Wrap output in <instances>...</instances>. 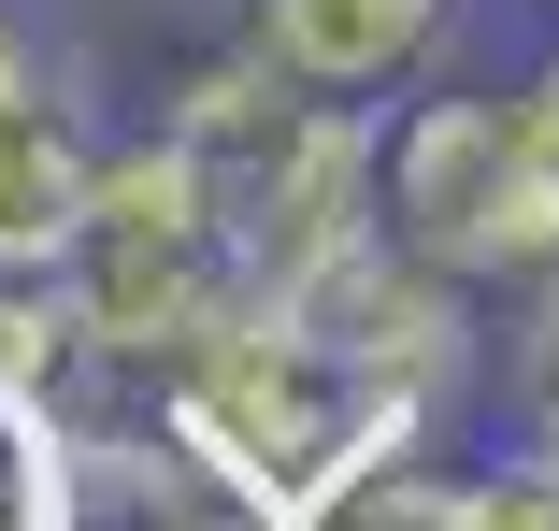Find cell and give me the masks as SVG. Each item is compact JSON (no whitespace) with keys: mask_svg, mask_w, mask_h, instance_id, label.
<instances>
[{"mask_svg":"<svg viewBox=\"0 0 559 531\" xmlns=\"http://www.w3.org/2000/svg\"><path fill=\"white\" fill-rule=\"evenodd\" d=\"M0 531H86V446L58 388H0Z\"/></svg>","mask_w":559,"mask_h":531,"instance_id":"8","label":"cell"},{"mask_svg":"<svg viewBox=\"0 0 559 531\" xmlns=\"http://www.w3.org/2000/svg\"><path fill=\"white\" fill-rule=\"evenodd\" d=\"M373 231L416 245L460 287H531L559 273V144L516 86H444L373 116Z\"/></svg>","mask_w":559,"mask_h":531,"instance_id":"3","label":"cell"},{"mask_svg":"<svg viewBox=\"0 0 559 531\" xmlns=\"http://www.w3.org/2000/svg\"><path fill=\"white\" fill-rule=\"evenodd\" d=\"M516 432H531V460L559 474V273L516 287Z\"/></svg>","mask_w":559,"mask_h":531,"instance_id":"10","label":"cell"},{"mask_svg":"<svg viewBox=\"0 0 559 531\" xmlns=\"http://www.w3.org/2000/svg\"><path fill=\"white\" fill-rule=\"evenodd\" d=\"M86 130L44 101V58H29V30L0 15V273H44L58 259V231H72V201H86Z\"/></svg>","mask_w":559,"mask_h":531,"instance_id":"6","label":"cell"},{"mask_svg":"<svg viewBox=\"0 0 559 531\" xmlns=\"http://www.w3.org/2000/svg\"><path fill=\"white\" fill-rule=\"evenodd\" d=\"M460 531H559V474L516 446V460H474V488H460Z\"/></svg>","mask_w":559,"mask_h":531,"instance_id":"11","label":"cell"},{"mask_svg":"<svg viewBox=\"0 0 559 531\" xmlns=\"http://www.w3.org/2000/svg\"><path fill=\"white\" fill-rule=\"evenodd\" d=\"M444 30H460V0H259V15H245V44H259L287 86H316V101H388V86H416V72L444 58Z\"/></svg>","mask_w":559,"mask_h":531,"instance_id":"5","label":"cell"},{"mask_svg":"<svg viewBox=\"0 0 559 531\" xmlns=\"http://www.w3.org/2000/svg\"><path fill=\"white\" fill-rule=\"evenodd\" d=\"M44 273H58V302H72L86 374H130V388L201 331L215 302H245L230 231H215V187H201V158H187L173 130L86 158V201H72V231H58Z\"/></svg>","mask_w":559,"mask_h":531,"instance_id":"2","label":"cell"},{"mask_svg":"<svg viewBox=\"0 0 559 531\" xmlns=\"http://www.w3.org/2000/svg\"><path fill=\"white\" fill-rule=\"evenodd\" d=\"M516 101H531V116H545V144H559V58H545V72H531Z\"/></svg>","mask_w":559,"mask_h":531,"instance_id":"12","label":"cell"},{"mask_svg":"<svg viewBox=\"0 0 559 531\" xmlns=\"http://www.w3.org/2000/svg\"><path fill=\"white\" fill-rule=\"evenodd\" d=\"M144 416L173 432V460H201L230 503H259V517L287 531V503H301L330 460H345L373 416H402V402H373V388L330 359L287 302L245 287V302H215L201 331L144 374Z\"/></svg>","mask_w":559,"mask_h":531,"instance_id":"1","label":"cell"},{"mask_svg":"<svg viewBox=\"0 0 559 531\" xmlns=\"http://www.w3.org/2000/svg\"><path fill=\"white\" fill-rule=\"evenodd\" d=\"M72 374H86V345H72L58 273H0V388H58L72 402Z\"/></svg>","mask_w":559,"mask_h":531,"instance_id":"9","label":"cell"},{"mask_svg":"<svg viewBox=\"0 0 559 531\" xmlns=\"http://www.w3.org/2000/svg\"><path fill=\"white\" fill-rule=\"evenodd\" d=\"M287 316L345 359L373 402H402V416H444V388L474 374V287L460 273H430L416 245H388V231H359V245H330L301 287H287Z\"/></svg>","mask_w":559,"mask_h":531,"instance_id":"4","label":"cell"},{"mask_svg":"<svg viewBox=\"0 0 559 531\" xmlns=\"http://www.w3.org/2000/svg\"><path fill=\"white\" fill-rule=\"evenodd\" d=\"M460 488H474V460H444L430 416H373V432L287 503V531H460Z\"/></svg>","mask_w":559,"mask_h":531,"instance_id":"7","label":"cell"}]
</instances>
